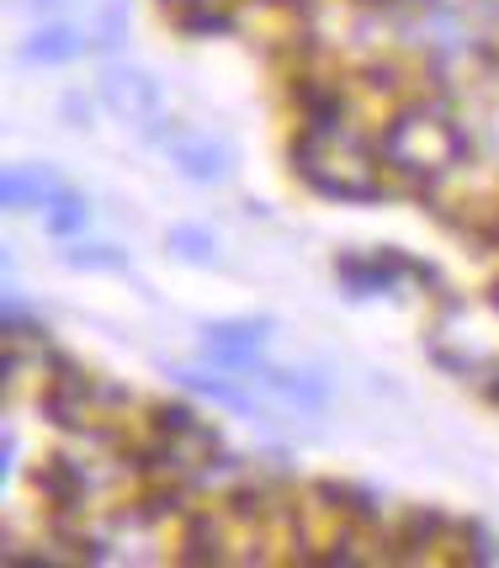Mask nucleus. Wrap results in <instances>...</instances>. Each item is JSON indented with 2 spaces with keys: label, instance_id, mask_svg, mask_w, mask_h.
I'll use <instances>...</instances> for the list:
<instances>
[{
  "label": "nucleus",
  "instance_id": "1",
  "mask_svg": "<svg viewBox=\"0 0 499 568\" xmlns=\"http://www.w3.org/2000/svg\"><path fill=\"white\" fill-rule=\"evenodd\" d=\"M383 149H388V160L399 165V171H447L451 160H457V133L447 123H436V118H425V112H409L399 123L383 133Z\"/></svg>",
  "mask_w": 499,
  "mask_h": 568
},
{
  "label": "nucleus",
  "instance_id": "2",
  "mask_svg": "<svg viewBox=\"0 0 499 568\" xmlns=\"http://www.w3.org/2000/svg\"><path fill=\"white\" fill-rule=\"evenodd\" d=\"M154 133H160V144L171 149V160L186 175L218 181V175L228 171V149L218 144V139H202V133H186V128H154Z\"/></svg>",
  "mask_w": 499,
  "mask_h": 568
},
{
  "label": "nucleus",
  "instance_id": "3",
  "mask_svg": "<svg viewBox=\"0 0 499 568\" xmlns=\"http://www.w3.org/2000/svg\"><path fill=\"white\" fill-rule=\"evenodd\" d=\"M266 341V324H218V329H207V356L213 362H224V367H255V351Z\"/></svg>",
  "mask_w": 499,
  "mask_h": 568
},
{
  "label": "nucleus",
  "instance_id": "4",
  "mask_svg": "<svg viewBox=\"0 0 499 568\" xmlns=\"http://www.w3.org/2000/svg\"><path fill=\"white\" fill-rule=\"evenodd\" d=\"M255 388H266L276 404H287V409H325L329 388L319 377H308V372H261L255 367Z\"/></svg>",
  "mask_w": 499,
  "mask_h": 568
},
{
  "label": "nucleus",
  "instance_id": "5",
  "mask_svg": "<svg viewBox=\"0 0 499 568\" xmlns=\"http://www.w3.org/2000/svg\"><path fill=\"white\" fill-rule=\"evenodd\" d=\"M101 91H106V101H112L123 118H133V123H139V118H154V101H160L154 97V80H144L139 70H112L101 80Z\"/></svg>",
  "mask_w": 499,
  "mask_h": 568
},
{
  "label": "nucleus",
  "instance_id": "6",
  "mask_svg": "<svg viewBox=\"0 0 499 568\" xmlns=\"http://www.w3.org/2000/svg\"><path fill=\"white\" fill-rule=\"evenodd\" d=\"M0 192H6V207H27V202H53L59 197V181H53L49 171H11L6 175V186H0Z\"/></svg>",
  "mask_w": 499,
  "mask_h": 568
},
{
  "label": "nucleus",
  "instance_id": "7",
  "mask_svg": "<svg viewBox=\"0 0 499 568\" xmlns=\"http://www.w3.org/2000/svg\"><path fill=\"white\" fill-rule=\"evenodd\" d=\"M85 49L70 27H49V32H38L32 43L22 49V59L27 64H64V59H75V53Z\"/></svg>",
  "mask_w": 499,
  "mask_h": 568
},
{
  "label": "nucleus",
  "instance_id": "8",
  "mask_svg": "<svg viewBox=\"0 0 499 568\" xmlns=\"http://www.w3.org/2000/svg\"><path fill=\"white\" fill-rule=\"evenodd\" d=\"M38 484H43L49 499H59V505H80V495H85V473H80L70 457H49V468L38 473Z\"/></svg>",
  "mask_w": 499,
  "mask_h": 568
},
{
  "label": "nucleus",
  "instance_id": "9",
  "mask_svg": "<svg viewBox=\"0 0 499 568\" xmlns=\"http://www.w3.org/2000/svg\"><path fill=\"white\" fill-rule=\"evenodd\" d=\"M85 219H91V207L80 197H70V192H59V202H53V213H49V229L53 234H75Z\"/></svg>",
  "mask_w": 499,
  "mask_h": 568
},
{
  "label": "nucleus",
  "instance_id": "10",
  "mask_svg": "<svg viewBox=\"0 0 499 568\" xmlns=\"http://www.w3.org/2000/svg\"><path fill=\"white\" fill-rule=\"evenodd\" d=\"M171 245H181V255H192V261H207V234H197V229H175Z\"/></svg>",
  "mask_w": 499,
  "mask_h": 568
},
{
  "label": "nucleus",
  "instance_id": "11",
  "mask_svg": "<svg viewBox=\"0 0 499 568\" xmlns=\"http://www.w3.org/2000/svg\"><path fill=\"white\" fill-rule=\"evenodd\" d=\"M70 261H75V266H123V255H106V250H80Z\"/></svg>",
  "mask_w": 499,
  "mask_h": 568
},
{
  "label": "nucleus",
  "instance_id": "12",
  "mask_svg": "<svg viewBox=\"0 0 499 568\" xmlns=\"http://www.w3.org/2000/svg\"><path fill=\"white\" fill-rule=\"evenodd\" d=\"M495 303H499V287H495Z\"/></svg>",
  "mask_w": 499,
  "mask_h": 568
}]
</instances>
